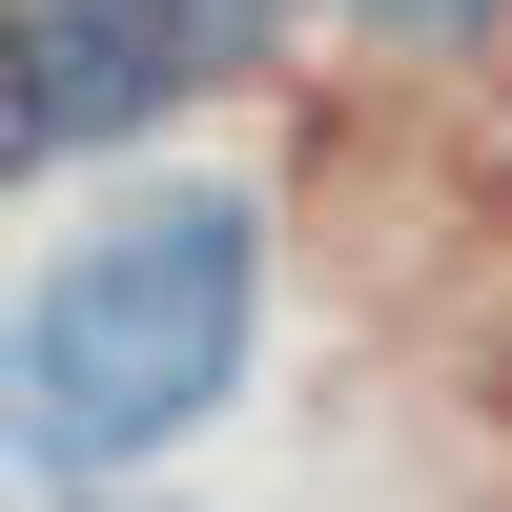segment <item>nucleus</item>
<instances>
[{
    "label": "nucleus",
    "mask_w": 512,
    "mask_h": 512,
    "mask_svg": "<svg viewBox=\"0 0 512 512\" xmlns=\"http://www.w3.org/2000/svg\"><path fill=\"white\" fill-rule=\"evenodd\" d=\"M185 41L123 21V0H0V164H103L185 103Z\"/></svg>",
    "instance_id": "2"
},
{
    "label": "nucleus",
    "mask_w": 512,
    "mask_h": 512,
    "mask_svg": "<svg viewBox=\"0 0 512 512\" xmlns=\"http://www.w3.org/2000/svg\"><path fill=\"white\" fill-rule=\"evenodd\" d=\"M123 21H164V41H185V62H226V41L267 21V0H123ZM349 21H369V41H492L512 0H349Z\"/></svg>",
    "instance_id": "3"
},
{
    "label": "nucleus",
    "mask_w": 512,
    "mask_h": 512,
    "mask_svg": "<svg viewBox=\"0 0 512 512\" xmlns=\"http://www.w3.org/2000/svg\"><path fill=\"white\" fill-rule=\"evenodd\" d=\"M62 512H144V492H62Z\"/></svg>",
    "instance_id": "4"
},
{
    "label": "nucleus",
    "mask_w": 512,
    "mask_h": 512,
    "mask_svg": "<svg viewBox=\"0 0 512 512\" xmlns=\"http://www.w3.org/2000/svg\"><path fill=\"white\" fill-rule=\"evenodd\" d=\"M246 328H267V226L246 185H164L123 226H82L62 267L0 308V451L41 492H123L144 451H185L246 390Z\"/></svg>",
    "instance_id": "1"
}]
</instances>
